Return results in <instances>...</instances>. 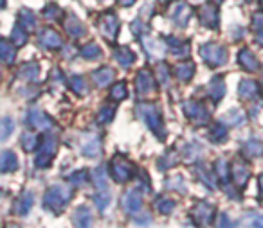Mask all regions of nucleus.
<instances>
[{
  "label": "nucleus",
  "instance_id": "1",
  "mask_svg": "<svg viewBox=\"0 0 263 228\" xmlns=\"http://www.w3.org/2000/svg\"><path fill=\"white\" fill-rule=\"evenodd\" d=\"M72 198V189L63 187V185H54L44 196V206L51 212H60L65 209V205Z\"/></svg>",
  "mask_w": 263,
  "mask_h": 228
},
{
  "label": "nucleus",
  "instance_id": "2",
  "mask_svg": "<svg viewBox=\"0 0 263 228\" xmlns=\"http://www.w3.org/2000/svg\"><path fill=\"white\" fill-rule=\"evenodd\" d=\"M137 113L143 117L146 126L157 135L159 138H164V126H162V119L159 110L154 105H139L137 106Z\"/></svg>",
  "mask_w": 263,
  "mask_h": 228
},
{
  "label": "nucleus",
  "instance_id": "3",
  "mask_svg": "<svg viewBox=\"0 0 263 228\" xmlns=\"http://www.w3.org/2000/svg\"><path fill=\"white\" fill-rule=\"evenodd\" d=\"M200 56L209 67H220L226 63L227 51L218 44H205L200 47Z\"/></svg>",
  "mask_w": 263,
  "mask_h": 228
},
{
  "label": "nucleus",
  "instance_id": "4",
  "mask_svg": "<svg viewBox=\"0 0 263 228\" xmlns=\"http://www.w3.org/2000/svg\"><path fill=\"white\" fill-rule=\"evenodd\" d=\"M110 174H112V178L117 183H124V181H128L134 176V165L128 160L116 156L112 160V163H110Z\"/></svg>",
  "mask_w": 263,
  "mask_h": 228
},
{
  "label": "nucleus",
  "instance_id": "5",
  "mask_svg": "<svg viewBox=\"0 0 263 228\" xmlns=\"http://www.w3.org/2000/svg\"><path fill=\"white\" fill-rule=\"evenodd\" d=\"M56 149H58V142L54 137H45L40 144V155L36 156V165L38 167H49L51 165L52 156L56 155Z\"/></svg>",
  "mask_w": 263,
  "mask_h": 228
},
{
  "label": "nucleus",
  "instance_id": "6",
  "mask_svg": "<svg viewBox=\"0 0 263 228\" xmlns=\"http://www.w3.org/2000/svg\"><path fill=\"white\" fill-rule=\"evenodd\" d=\"M98 26H99L101 34L108 42H114L117 38V34H119V20H117V16L114 15V13H106V15H103L101 18H99Z\"/></svg>",
  "mask_w": 263,
  "mask_h": 228
},
{
  "label": "nucleus",
  "instance_id": "7",
  "mask_svg": "<svg viewBox=\"0 0 263 228\" xmlns=\"http://www.w3.org/2000/svg\"><path fill=\"white\" fill-rule=\"evenodd\" d=\"M184 112H186L187 119L191 120L193 124L197 126H204V124L209 122V113L200 102H195V101H187L184 105Z\"/></svg>",
  "mask_w": 263,
  "mask_h": 228
},
{
  "label": "nucleus",
  "instance_id": "8",
  "mask_svg": "<svg viewBox=\"0 0 263 228\" xmlns=\"http://www.w3.org/2000/svg\"><path fill=\"white\" fill-rule=\"evenodd\" d=\"M191 216H193L198 223L209 224L213 221V217H215V206L209 205L208 201H200V203H197V205L193 206V210H191Z\"/></svg>",
  "mask_w": 263,
  "mask_h": 228
},
{
  "label": "nucleus",
  "instance_id": "9",
  "mask_svg": "<svg viewBox=\"0 0 263 228\" xmlns=\"http://www.w3.org/2000/svg\"><path fill=\"white\" fill-rule=\"evenodd\" d=\"M200 22L204 24L209 29H216L220 24V16H218V8L216 4H205L200 8Z\"/></svg>",
  "mask_w": 263,
  "mask_h": 228
},
{
  "label": "nucleus",
  "instance_id": "10",
  "mask_svg": "<svg viewBox=\"0 0 263 228\" xmlns=\"http://www.w3.org/2000/svg\"><path fill=\"white\" fill-rule=\"evenodd\" d=\"M231 176H233L234 183L238 187H243L249 181V178H251V171H249L247 163L243 160H234L233 165H231Z\"/></svg>",
  "mask_w": 263,
  "mask_h": 228
},
{
  "label": "nucleus",
  "instance_id": "11",
  "mask_svg": "<svg viewBox=\"0 0 263 228\" xmlns=\"http://www.w3.org/2000/svg\"><path fill=\"white\" fill-rule=\"evenodd\" d=\"M143 206V198H141V192L137 189H132V191H126L123 196V209L126 210L128 214H134Z\"/></svg>",
  "mask_w": 263,
  "mask_h": 228
},
{
  "label": "nucleus",
  "instance_id": "12",
  "mask_svg": "<svg viewBox=\"0 0 263 228\" xmlns=\"http://www.w3.org/2000/svg\"><path fill=\"white\" fill-rule=\"evenodd\" d=\"M27 122L31 124V128L42 130V131L51 130V126H52L51 119H49L44 112H40V110H31V112L27 113Z\"/></svg>",
  "mask_w": 263,
  "mask_h": 228
},
{
  "label": "nucleus",
  "instance_id": "13",
  "mask_svg": "<svg viewBox=\"0 0 263 228\" xmlns=\"http://www.w3.org/2000/svg\"><path fill=\"white\" fill-rule=\"evenodd\" d=\"M38 44L47 49H60L62 47V36L54 29H42L38 33Z\"/></svg>",
  "mask_w": 263,
  "mask_h": 228
},
{
  "label": "nucleus",
  "instance_id": "14",
  "mask_svg": "<svg viewBox=\"0 0 263 228\" xmlns=\"http://www.w3.org/2000/svg\"><path fill=\"white\" fill-rule=\"evenodd\" d=\"M190 18H191V8L186 4V2H179L172 11V20L179 27H184L187 22H190Z\"/></svg>",
  "mask_w": 263,
  "mask_h": 228
},
{
  "label": "nucleus",
  "instance_id": "15",
  "mask_svg": "<svg viewBox=\"0 0 263 228\" xmlns=\"http://www.w3.org/2000/svg\"><path fill=\"white\" fill-rule=\"evenodd\" d=\"M136 88H137V92H139L141 95L150 94V92L154 90V77H152V74L148 72L146 69L139 70V74H137Z\"/></svg>",
  "mask_w": 263,
  "mask_h": 228
},
{
  "label": "nucleus",
  "instance_id": "16",
  "mask_svg": "<svg viewBox=\"0 0 263 228\" xmlns=\"http://www.w3.org/2000/svg\"><path fill=\"white\" fill-rule=\"evenodd\" d=\"M81 151H83L85 156H98L99 153H101V140H99V137H96V135H88V137H85V140L81 142Z\"/></svg>",
  "mask_w": 263,
  "mask_h": 228
},
{
  "label": "nucleus",
  "instance_id": "17",
  "mask_svg": "<svg viewBox=\"0 0 263 228\" xmlns=\"http://www.w3.org/2000/svg\"><path fill=\"white\" fill-rule=\"evenodd\" d=\"M18 169V158L13 151L0 153V173H13Z\"/></svg>",
  "mask_w": 263,
  "mask_h": 228
},
{
  "label": "nucleus",
  "instance_id": "18",
  "mask_svg": "<svg viewBox=\"0 0 263 228\" xmlns=\"http://www.w3.org/2000/svg\"><path fill=\"white\" fill-rule=\"evenodd\" d=\"M238 61H240L241 69L247 70V72H254V70H258V67H259L256 56L252 54L249 49H241L240 54H238Z\"/></svg>",
  "mask_w": 263,
  "mask_h": 228
},
{
  "label": "nucleus",
  "instance_id": "19",
  "mask_svg": "<svg viewBox=\"0 0 263 228\" xmlns=\"http://www.w3.org/2000/svg\"><path fill=\"white\" fill-rule=\"evenodd\" d=\"M168 47L175 58H186L190 54V42L179 40V38H168Z\"/></svg>",
  "mask_w": 263,
  "mask_h": 228
},
{
  "label": "nucleus",
  "instance_id": "20",
  "mask_svg": "<svg viewBox=\"0 0 263 228\" xmlns=\"http://www.w3.org/2000/svg\"><path fill=\"white\" fill-rule=\"evenodd\" d=\"M173 74L179 77L180 81H190L195 74V63L193 61H180L173 67Z\"/></svg>",
  "mask_w": 263,
  "mask_h": 228
},
{
  "label": "nucleus",
  "instance_id": "21",
  "mask_svg": "<svg viewBox=\"0 0 263 228\" xmlns=\"http://www.w3.org/2000/svg\"><path fill=\"white\" fill-rule=\"evenodd\" d=\"M114 79V69L110 67H103V69H98L94 74H92V81L96 83V87L103 88Z\"/></svg>",
  "mask_w": 263,
  "mask_h": 228
},
{
  "label": "nucleus",
  "instance_id": "22",
  "mask_svg": "<svg viewBox=\"0 0 263 228\" xmlns=\"http://www.w3.org/2000/svg\"><path fill=\"white\" fill-rule=\"evenodd\" d=\"M208 92L211 95L213 101H220V99L226 95V83H223V77H213L211 83L208 87Z\"/></svg>",
  "mask_w": 263,
  "mask_h": 228
},
{
  "label": "nucleus",
  "instance_id": "23",
  "mask_svg": "<svg viewBox=\"0 0 263 228\" xmlns=\"http://www.w3.org/2000/svg\"><path fill=\"white\" fill-rule=\"evenodd\" d=\"M114 56H116L117 63H119L121 67H130L132 63L136 61V54H134V51L128 47H119L114 51Z\"/></svg>",
  "mask_w": 263,
  "mask_h": 228
},
{
  "label": "nucleus",
  "instance_id": "24",
  "mask_svg": "<svg viewBox=\"0 0 263 228\" xmlns=\"http://www.w3.org/2000/svg\"><path fill=\"white\" fill-rule=\"evenodd\" d=\"M238 92H240V97L241 99H254L256 95H258V85L254 83L252 79H243L240 83V88H238Z\"/></svg>",
  "mask_w": 263,
  "mask_h": 228
},
{
  "label": "nucleus",
  "instance_id": "25",
  "mask_svg": "<svg viewBox=\"0 0 263 228\" xmlns=\"http://www.w3.org/2000/svg\"><path fill=\"white\" fill-rule=\"evenodd\" d=\"M38 74H40V67H38L36 61H27L18 69V76L24 77V79H29V81L36 79Z\"/></svg>",
  "mask_w": 263,
  "mask_h": 228
},
{
  "label": "nucleus",
  "instance_id": "26",
  "mask_svg": "<svg viewBox=\"0 0 263 228\" xmlns=\"http://www.w3.org/2000/svg\"><path fill=\"white\" fill-rule=\"evenodd\" d=\"M31 206H33V194H31V192H24V194L16 199L15 212L20 214V216H26L31 210Z\"/></svg>",
  "mask_w": 263,
  "mask_h": 228
},
{
  "label": "nucleus",
  "instance_id": "27",
  "mask_svg": "<svg viewBox=\"0 0 263 228\" xmlns=\"http://www.w3.org/2000/svg\"><path fill=\"white\" fill-rule=\"evenodd\" d=\"M72 221H74V224H78V226H88V224H90V221H92L88 206H85V205L78 206V209L74 210Z\"/></svg>",
  "mask_w": 263,
  "mask_h": 228
},
{
  "label": "nucleus",
  "instance_id": "28",
  "mask_svg": "<svg viewBox=\"0 0 263 228\" xmlns=\"http://www.w3.org/2000/svg\"><path fill=\"white\" fill-rule=\"evenodd\" d=\"M144 49H146V52L150 54V58H155V59H161L166 51L164 44H161V42H157V40H144Z\"/></svg>",
  "mask_w": 263,
  "mask_h": 228
},
{
  "label": "nucleus",
  "instance_id": "29",
  "mask_svg": "<svg viewBox=\"0 0 263 228\" xmlns=\"http://www.w3.org/2000/svg\"><path fill=\"white\" fill-rule=\"evenodd\" d=\"M63 27H65V31L70 34V36H81V34L85 33L83 24H81L80 20H78L76 16H72V15H70L69 18L63 22Z\"/></svg>",
  "mask_w": 263,
  "mask_h": 228
},
{
  "label": "nucleus",
  "instance_id": "30",
  "mask_svg": "<svg viewBox=\"0 0 263 228\" xmlns=\"http://www.w3.org/2000/svg\"><path fill=\"white\" fill-rule=\"evenodd\" d=\"M16 58V49L9 42L0 40V59H4L6 63H13Z\"/></svg>",
  "mask_w": 263,
  "mask_h": 228
},
{
  "label": "nucleus",
  "instance_id": "31",
  "mask_svg": "<svg viewBox=\"0 0 263 228\" xmlns=\"http://www.w3.org/2000/svg\"><path fill=\"white\" fill-rule=\"evenodd\" d=\"M243 153H245V156H249V158H258V156H261V153H263V144L258 140H247L243 144Z\"/></svg>",
  "mask_w": 263,
  "mask_h": 228
},
{
  "label": "nucleus",
  "instance_id": "32",
  "mask_svg": "<svg viewBox=\"0 0 263 228\" xmlns=\"http://www.w3.org/2000/svg\"><path fill=\"white\" fill-rule=\"evenodd\" d=\"M18 22L26 31H33L34 27H36V18H34V15L29 9H22V11L18 13Z\"/></svg>",
  "mask_w": 263,
  "mask_h": 228
},
{
  "label": "nucleus",
  "instance_id": "33",
  "mask_svg": "<svg viewBox=\"0 0 263 228\" xmlns=\"http://www.w3.org/2000/svg\"><path fill=\"white\" fill-rule=\"evenodd\" d=\"M13 131H15V122H13V119L4 117V119L0 120V140H8Z\"/></svg>",
  "mask_w": 263,
  "mask_h": 228
},
{
  "label": "nucleus",
  "instance_id": "34",
  "mask_svg": "<svg viewBox=\"0 0 263 228\" xmlns=\"http://www.w3.org/2000/svg\"><path fill=\"white\" fill-rule=\"evenodd\" d=\"M92 181H94V185L98 189H105L106 187V169L103 165L96 167L94 171H92Z\"/></svg>",
  "mask_w": 263,
  "mask_h": 228
},
{
  "label": "nucleus",
  "instance_id": "35",
  "mask_svg": "<svg viewBox=\"0 0 263 228\" xmlns=\"http://www.w3.org/2000/svg\"><path fill=\"white\" fill-rule=\"evenodd\" d=\"M20 144H22V148L26 149V151H33L38 146V137L33 131H26V133L22 135V138H20Z\"/></svg>",
  "mask_w": 263,
  "mask_h": 228
},
{
  "label": "nucleus",
  "instance_id": "36",
  "mask_svg": "<svg viewBox=\"0 0 263 228\" xmlns=\"http://www.w3.org/2000/svg\"><path fill=\"white\" fill-rule=\"evenodd\" d=\"M11 40H13V45H16V47H22V45H26L27 31L24 29L22 26L15 27V29H13V34H11Z\"/></svg>",
  "mask_w": 263,
  "mask_h": 228
},
{
  "label": "nucleus",
  "instance_id": "37",
  "mask_svg": "<svg viewBox=\"0 0 263 228\" xmlns=\"http://www.w3.org/2000/svg\"><path fill=\"white\" fill-rule=\"evenodd\" d=\"M126 95H128V90L124 83H116L112 87V90H110V97H112L114 101H123V99H126Z\"/></svg>",
  "mask_w": 263,
  "mask_h": 228
},
{
  "label": "nucleus",
  "instance_id": "38",
  "mask_svg": "<svg viewBox=\"0 0 263 228\" xmlns=\"http://www.w3.org/2000/svg\"><path fill=\"white\" fill-rule=\"evenodd\" d=\"M81 56H83L85 59H96L101 56V49H99L96 44H87L83 49H81Z\"/></svg>",
  "mask_w": 263,
  "mask_h": 228
},
{
  "label": "nucleus",
  "instance_id": "39",
  "mask_svg": "<svg viewBox=\"0 0 263 228\" xmlns=\"http://www.w3.org/2000/svg\"><path fill=\"white\" fill-rule=\"evenodd\" d=\"M155 209L161 214H170L173 209H175V201L170 198H159L157 203H155Z\"/></svg>",
  "mask_w": 263,
  "mask_h": 228
},
{
  "label": "nucleus",
  "instance_id": "40",
  "mask_svg": "<svg viewBox=\"0 0 263 228\" xmlns=\"http://www.w3.org/2000/svg\"><path fill=\"white\" fill-rule=\"evenodd\" d=\"M70 87H72V90L76 92V94H80V95L87 94V83H85V79L81 76L70 77Z\"/></svg>",
  "mask_w": 263,
  "mask_h": 228
},
{
  "label": "nucleus",
  "instance_id": "41",
  "mask_svg": "<svg viewBox=\"0 0 263 228\" xmlns=\"http://www.w3.org/2000/svg\"><path fill=\"white\" fill-rule=\"evenodd\" d=\"M215 169H216V176L220 178L222 181H227V176H229V165L223 158H218L215 163Z\"/></svg>",
  "mask_w": 263,
  "mask_h": 228
},
{
  "label": "nucleus",
  "instance_id": "42",
  "mask_svg": "<svg viewBox=\"0 0 263 228\" xmlns=\"http://www.w3.org/2000/svg\"><path fill=\"white\" fill-rule=\"evenodd\" d=\"M223 120L229 124H233V126H238V124H241L245 120L243 113L240 112V110H233V112H229L227 115H223Z\"/></svg>",
  "mask_w": 263,
  "mask_h": 228
},
{
  "label": "nucleus",
  "instance_id": "43",
  "mask_svg": "<svg viewBox=\"0 0 263 228\" xmlns=\"http://www.w3.org/2000/svg\"><path fill=\"white\" fill-rule=\"evenodd\" d=\"M175 163H177V155L173 151H170L161 158V162H159V169H170V167L175 165Z\"/></svg>",
  "mask_w": 263,
  "mask_h": 228
},
{
  "label": "nucleus",
  "instance_id": "44",
  "mask_svg": "<svg viewBox=\"0 0 263 228\" xmlns=\"http://www.w3.org/2000/svg\"><path fill=\"white\" fill-rule=\"evenodd\" d=\"M226 138H227L226 128H223L222 124H216V126L211 130V140L213 142H222V140H226Z\"/></svg>",
  "mask_w": 263,
  "mask_h": 228
},
{
  "label": "nucleus",
  "instance_id": "45",
  "mask_svg": "<svg viewBox=\"0 0 263 228\" xmlns=\"http://www.w3.org/2000/svg\"><path fill=\"white\" fill-rule=\"evenodd\" d=\"M94 201H96V206H98L99 210H105L106 206H108L110 203V194L108 192H99V194L94 196Z\"/></svg>",
  "mask_w": 263,
  "mask_h": 228
},
{
  "label": "nucleus",
  "instance_id": "46",
  "mask_svg": "<svg viewBox=\"0 0 263 228\" xmlns=\"http://www.w3.org/2000/svg\"><path fill=\"white\" fill-rule=\"evenodd\" d=\"M60 15H62V9H60L56 4H49V6H45V8H44V16H45V18L54 20V18H58Z\"/></svg>",
  "mask_w": 263,
  "mask_h": 228
},
{
  "label": "nucleus",
  "instance_id": "47",
  "mask_svg": "<svg viewBox=\"0 0 263 228\" xmlns=\"http://www.w3.org/2000/svg\"><path fill=\"white\" fill-rule=\"evenodd\" d=\"M114 108H108V106H105V108L99 112V122H103V124H106V122H110V120L114 119Z\"/></svg>",
  "mask_w": 263,
  "mask_h": 228
},
{
  "label": "nucleus",
  "instance_id": "48",
  "mask_svg": "<svg viewBox=\"0 0 263 228\" xmlns=\"http://www.w3.org/2000/svg\"><path fill=\"white\" fill-rule=\"evenodd\" d=\"M157 74H159V81H161L162 85H164V83H168V79H170V74H168V65H166V63H161V65H159Z\"/></svg>",
  "mask_w": 263,
  "mask_h": 228
},
{
  "label": "nucleus",
  "instance_id": "49",
  "mask_svg": "<svg viewBox=\"0 0 263 228\" xmlns=\"http://www.w3.org/2000/svg\"><path fill=\"white\" fill-rule=\"evenodd\" d=\"M85 178H87V171H76V173H72V176H70V181H72L74 185H81L85 181Z\"/></svg>",
  "mask_w": 263,
  "mask_h": 228
},
{
  "label": "nucleus",
  "instance_id": "50",
  "mask_svg": "<svg viewBox=\"0 0 263 228\" xmlns=\"http://www.w3.org/2000/svg\"><path fill=\"white\" fill-rule=\"evenodd\" d=\"M132 31H134L137 36H141L143 33H146V26H143V22H141V20H136V22L132 24Z\"/></svg>",
  "mask_w": 263,
  "mask_h": 228
},
{
  "label": "nucleus",
  "instance_id": "51",
  "mask_svg": "<svg viewBox=\"0 0 263 228\" xmlns=\"http://www.w3.org/2000/svg\"><path fill=\"white\" fill-rule=\"evenodd\" d=\"M252 27L258 31H263V15L261 13H256V15L252 16Z\"/></svg>",
  "mask_w": 263,
  "mask_h": 228
},
{
  "label": "nucleus",
  "instance_id": "52",
  "mask_svg": "<svg viewBox=\"0 0 263 228\" xmlns=\"http://www.w3.org/2000/svg\"><path fill=\"white\" fill-rule=\"evenodd\" d=\"M218 224H220V226H233V221L227 217V214H222V216H220Z\"/></svg>",
  "mask_w": 263,
  "mask_h": 228
},
{
  "label": "nucleus",
  "instance_id": "53",
  "mask_svg": "<svg viewBox=\"0 0 263 228\" xmlns=\"http://www.w3.org/2000/svg\"><path fill=\"white\" fill-rule=\"evenodd\" d=\"M251 224H254V226H263V217H261V216H258L254 221H252Z\"/></svg>",
  "mask_w": 263,
  "mask_h": 228
},
{
  "label": "nucleus",
  "instance_id": "54",
  "mask_svg": "<svg viewBox=\"0 0 263 228\" xmlns=\"http://www.w3.org/2000/svg\"><path fill=\"white\" fill-rule=\"evenodd\" d=\"M117 2H119L121 6H132L134 2H136V0H117Z\"/></svg>",
  "mask_w": 263,
  "mask_h": 228
},
{
  "label": "nucleus",
  "instance_id": "55",
  "mask_svg": "<svg viewBox=\"0 0 263 228\" xmlns=\"http://www.w3.org/2000/svg\"><path fill=\"white\" fill-rule=\"evenodd\" d=\"M259 194L263 198V174H259Z\"/></svg>",
  "mask_w": 263,
  "mask_h": 228
},
{
  "label": "nucleus",
  "instance_id": "56",
  "mask_svg": "<svg viewBox=\"0 0 263 228\" xmlns=\"http://www.w3.org/2000/svg\"><path fill=\"white\" fill-rule=\"evenodd\" d=\"M256 40H258V42H259V44H261V45H263V31H261V34H258V36H256Z\"/></svg>",
  "mask_w": 263,
  "mask_h": 228
},
{
  "label": "nucleus",
  "instance_id": "57",
  "mask_svg": "<svg viewBox=\"0 0 263 228\" xmlns=\"http://www.w3.org/2000/svg\"><path fill=\"white\" fill-rule=\"evenodd\" d=\"M6 8V0H0V9H4Z\"/></svg>",
  "mask_w": 263,
  "mask_h": 228
},
{
  "label": "nucleus",
  "instance_id": "58",
  "mask_svg": "<svg viewBox=\"0 0 263 228\" xmlns=\"http://www.w3.org/2000/svg\"><path fill=\"white\" fill-rule=\"evenodd\" d=\"M213 4H220V2H223V0H211Z\"/></svg>",
  "mask_w": 263,
  "mask_h": 228
},
{
  "label": "nucleus",
  "instance_id": "59",
  "mask_svg": "<svg viewBox=\"0 0 263 228\" xmlns=\"http://www.w3.org/2000/svg\"><path fill=\"white\" fill-rule=\"evenodd\" d=\"M261 6H263V0H261Z\"/></svg>",
  "mask_w": 263,
  "mask_h": 228
}]
</instances>
